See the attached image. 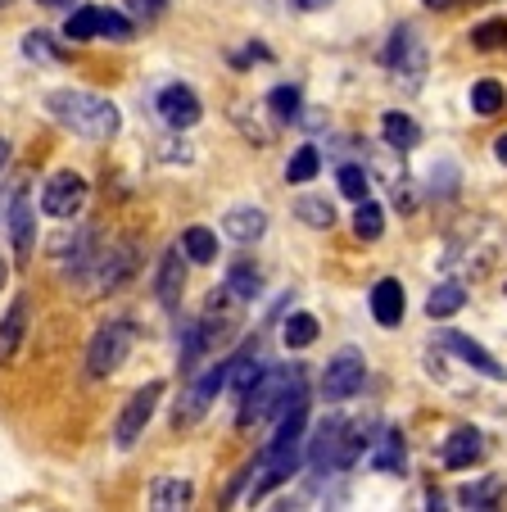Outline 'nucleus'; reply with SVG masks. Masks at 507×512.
<instances>
[{
  "label": "nucleus",
  "instance_id": "obj_26",
  "mask_svg": "<svg viewBox=\"0 0 507 512\" xmlns=\"http://www.w3.org/2000/svg\"><path fill=\"white\" fill-rule=\"evenodd\" d=\"M503 490H507L503 476H489V481H480V485H467V490L458 494V503H462V508H494Z\"/></svg>",
  "mask_w": 507,
  "mask_h": 512
},
{
  "label": "nucleus",
  "instance_id": "obj_36",
  "mask_svg": "<svg viewBox=\"0 0 507 512\" xmlns=\"http://www.w3.org/2000/svg\"><path fill=\"white\" fill-rule=\"evenodd\" d=\"M268 105H272V114H277L281 123H295L299 118V87H277L268 96Z\"/></svg>",
  "mask_w": 507,
  "mask_h": 512
},
{
  "label": "nucleus",
  "instance_id": "obj_44",
  "mask_svg": "<svg viewBox=\"0 0 507 512\" xmlns=\"http://www.w3.org/2000/svg\"><path fill=\"white\" fill-rule=\"evenodd\" d=\"M426 5H431V10H449L453 0H426Z\"/></svg>",
  "mask_w": 507,
  "mask_h": 512
},
{
  "label": "nucleus",
  "instance_id": "obj_13",
  "mask_svg": "<svg viewBox=\"0 0 507 512\" xmlns=\"http://www.w3.org/2000/svg\"><path fill=\"white\" fill-rule=\"evenodd\" d=\"M154 290H159V304H163V309H177V304H182V290H186V259H182V245L163 254L159 277H154Z\"/></svg>",
  "mask_w": 507,
  "mask_h": 512
},
{
  "label": "nucleus",
  "instance_id": "obj_5",
  "mask_svg": "<svg viewBox=\"0 0 507 512\" xmlns=\"http://www.w3.org/2000/svg\"><path fill=\"white\" fill-rule=\"evenodd\" d=\"M132 340H136L132 322H105L87 345V377L100 381V377H109V372L123 368L127 354H132Z\"/></svg>",
  "mask_w": 507,
  "mask_h": 512
},
{
  "label": "nucleus",
  "instance_id": "obj_10",
  "mask_svg": "<svg viewBox=\"0 0 507 512\" xmlns=\"http://www.w3.org/2000/svg\"><path fill=\"white\" fill-rule=\"evenodd\" d=\"M154 109H159V118L168 127H177V132H186V127H195L204 118L200 109V96H195L191 87H182V82H173V87H163L159 100H154Z\"/></svg>",
  "mask_w": 507,
  "mask_h": 512
},
{
  "label": "nucleus",
  "instance_id": "obj_22",
  "mask_svg": "<svg viewBox=\"0 0 507 512\" xmlns=\"http://www.w3.org/2000/svg\"><path fill=\"white\" fill-rule=\"evenodd\" d=\"M182 254L191 263H213L218 259V236H213L209 227H186L182 232Z\"/></svg>",
  "mask_w": 507,
  "mask_h": 512
},
{
  "label": "nucleus",
  "instance_id": "obj_41",
  "mask_svg": "<svg viewBox=\"0 0 507 512\" xmlns=\"http://www.w3.org/2000/svg\"><path fill=\"white\" fill-rule=\"evenodd\" d=\"M10 164V141H5V136H0V168Z\"/></svg>",
  "mask_w": 507,
  "mask_h": 512
},
{
  "label": "nucleus",
  "instance_id": "obj_35",
  "mask_svg": "<svg viewBox=\"0 0 507 512\" xmlns=\"http://www.w3.org/2000/svg\"><path fill=\"white\" fill-rule=\"evenodd\" d=\"M23 55L41 59V64H55V59H64V50H59L46 32H28V37H23Z\"/></svg>",
  "mask_w": 507,
  "mask_h": 512
},
{
  "label": "nucleus",
  "instance_id": "obj_34",
  "mask_svg": "<svg viewBox=\"0 0 507 512\" xmlns=\"http://www.w3.org/2000/svg\"><path fill=\"white\" fill-rule=\"evenodd\" d=\"M96 37H105V41H127V37H132V19H127V14H114V10H100Z\"/></svg>",
  "mask_w": 507,
  "mask_h": 512
},
{
  "label": "nucleus",
  "instance_id": "obj_33",
  "mask_svg": "<svg viewBox=\"0 0 507 512\" xmlns=\"http://www.w3.org/2000/svg\"><path fill=\"white\" fill-rule=\"evenodd\" d=\"M471 46H476V50L507 46V19H485L480 28H471Z\"/></svg>",
  "mask_w": 507,
  "mask_h": 512
},
{
  "label": "nucleus",
  "instance_id": "obj_4",
  "mask_svg": "<svg viewBox=\"0 0 507 512\" xmlns=\"http://www.w3.org/2000/svg\"><path fill=\"white\" fill-rule=\"evenodd\" d=\"M363 449H367L363 426H349L345 417H326V422L317 426V440H313V449H308V458H313L317 472H340V467H349Z\"/></svg>",
  "mask_w": 507,
  "mask_h": 512
},
{
  "label": "nucleus",
  "instance_id": "obj_27",
  "mask_svg": "<svg viewBox=\"0 0 507 512\" xmlns=\"http://www.w3.org/2000/svg\"><path fill=\"white\" fill-rule=\"evenodd\" d=\"M263 286L259 268H249V263H236V268L227 272V295H236V300H254Z\"/></svg>",
  "mask_w": 507,
  "mask_h": 512
},
{
  "label": "nucleus",
  "instance_id": "obj_23",
  "mask_svg": "<svg viewBox=\"0 0 507 512\" xmlns=\"http://www.w3.org/2000/svg\"><path fill=\"white\" fill-rule=\"evenodd\" d=\"M381 132H385V145H394V150H412V145H421V127L412 123L408 114H385Z\"/></svg>",
  "mask_w": 507,
  "mask_h": 512
},
{
  "label": "nucleus",
  "instance_id": "obj_43",
  "mask_svg": "<svg viewBox=\"0 0 507 512\" xmlns=\"http://www.w3.org/2000/svg\"><path fill=\"white\" fill-rule=\"evenodd\" d=\"M37 5H46V10H59V5H73V0H37Z\"/></svg>",
  "mask_w": 507,
  "mask_h": 512
},
{
  "label": "nucleus",
  "instance_id": "obj_45",
  "mask_svg": "<svg viewBox=\"0 0 507 512\" xmlns=\"http://www.w3.org/2000/svg\"><path fill=\"white\" fill-rule=\"evenodd\" d=\"M0 5H5V0H0Z\"/></svg>",
  "mask_w": 507,
  "mask_h": 512
},
{
  "label": "nucleus",
  "instance_id": "obj_9",
  "mask_svg": "<svg viewBox=\"0 0 507 512\" xmlns=\"http://www.w3.org/2000/svg\"><path fill=\"white\" fill-rule=\"evenodd\" d=\"M227 372H231V358H227V363H213V368L204 372V377L195 381V386L186 390L182 399H177V413H173V422H177V426H191L195 417H204V413H209V404H213V399H218V390L227 386Z\"/></svg>",
  "mask_w": 507,
  "mask_h": 512
},
{
  "label": "nucleus",
  "instance_id": "obj_37",
  "mask_svg": "<svg viewBox=\"0 0 507 512\" xmlns=\"http://www.w3.org/2000/svg\"><path fill=\"white\" fill-rule=\"evenodd\" d=\"M367 186H372V182H367L363 168H354V164L340 168V191H345L354 204H358V200H367Z\"/></svg>",
  "mask_w": 507,
  "mask_h": 512
},
{
  "label": "nucleus",
  "instance_id": "obj_31",
  "mask_svg": "<svg viewBox=\"0 0 507 512\" xmlns=\"http://www.w3.org/2000/svg\"><path fill=\"white\" fill-rule=\"evenodd\" d=\"M295 218H304L308 227H331L335 209H331V200H322V195H304V200L295 204Z\"/></svg>",
  "mask_w": 507,
  "mask_h": 512
},
{
  "label": "nucleus",
  "instance_id": "obj_7",
  "mask_svg": "<svg viewBox=\"0 0 507 512\" xmlns=\"http://www.w3.org/2000/svg\"><path fill=\"white\" fill-rule=\"evenodd\" d=\"M159 399H163V381H150V386H141L132 399H127V408L118 413V426H114L118 449H132L136 440H141L150 417H154V408H159Z\"/></svg>",
  "mask_w": 507,
  "mask_h": 512
},
{
  "label": "nucleus",
  "instance_id": "obj_16",
  "mask_svg": "<svg viewBox=\"0 0 507 512\" xmlns=\"http://www.w3.org/2000/svg\"><path fill=\"white\" fill-rule=\"evenodd\" d=\"M222 232H227L231 241H240V245H254L263 232H268V213L240 204V209H231L227 218H222Z\"/></svg>",
  "mask_w": 507,
  "mask_h": 512
},
{
  "label": "nucleus",
  "instance_id": "obj_39",
  "mask_svg": "<svg viewBox=\"0 0 507 512\" xmlns=\"http://www.w3.org/2000/svg\"><path fill=\"white\" fill-rule=\"evenodd\" d=\"M494 159H498V164H507V132L494 141Z\"/></svg>",
  "mask_w": 507,
  "mask_h": 512
},
{
  "label": "nucleus",
  "instance_id": "obj_32",
  "mask_svg": "<svg viewBox=\"0 0 507 512\" xmlns=\"http://www.w3.org/2000/svg\"><path fill=\"white\" fill-rule=\"evenodd\" d=\"M96 19H100V10H91V5L73 10V14H68V23H64V37L68 41H91V37H96Z\"/></svg>",
  "mask_w": 507,
  "mask_h": 512
},
{
  "label": "nucleus",
  "instance_id": "obj_12",
  "mask_svg": "<svg viewBox=\"0 0 507 512\" xmlns=\"http://www.w3.org/2000/svg\"><path fill=\"white\" fill-rule=\"evenodd\" d=\"M5 223H10V241H14V254H19L23 263L32 259V245H37V218H32V200H28V191H19L10 200V213H5Z\"/></svg>",
  "mask_w": 507,
  "mask_h": 512
},
{
  "label": "nucleus",
  "instance_id": "obj_21",
  "mask_svg": "<svg viewBox=\"0 0 507 512\" xmlns=\"http://www.w3.org/2000/svg\"><path fill=\"white\" fill-rule=\"evenodd\" d=\"M462 304H467V290H462L458 281H444V286H435L431 295H426V313H431V318H453Z\"/></svg>",
  "mask_w": 507,
  "mask_h": 512
},
{
  "label": "nucleus",
  "instance_id": "obj_24",
  "mask_svg": "<svg viewBox=\"0 0 507 512\" xmlns=\"http://www.w3.org/2000/svg\"><path fill=\"white\" fill-rule=\"evenodd\" d=\"M281 340H286V349H308L317 340V318L313 313H290L286 327H281Z\"/></svg>",
  "mask_w": 507,
  "mask_h": 512
},
{
  "label": "nucleus",
  "instance_id": "obj_18",
  "mask_svg": "<svg viewBox=\"0 0 507 512\" xmlns=\"http://www.w3.org/2000/svg\"><path fill=\"white\" fill-rule=\"evenodd\" d=\"M28 300H14V309L0 318V363H10L23 345V331H28Z\"/></svg>",
  "mask_w": 507,
  "mask_h": 512
},
{
  "label": "nucleus",
  "instance_id": "obj_25",
  "mask_svg": "<svg viewBox=\"0 0 507 512\" xmlns=\"http://www.w3.org/2000/svg\"><path fill=\"white\" fill-rule=\"evenodd\" d=\"M503 105H507V91L498 87L494 78H485V82H476V87H471V109H476L480 118H494Z\"/></svg>",
  "mask_w": 507,
  "mask_h": 512
},
{
  "label": "nucleus",
  "instance_id": "obj_28",
  "mask_svg": "<svg viewBox=\"0 0 507 512\" xmlns=\"http://www.w3.org/2000/svg\"><path fill=\"white\" fill-rule=\"evenodd\" d=\"M376 472H403V435L399 431H385L381 435V449L372 454Z\"/></svg>",
  "mask_w": 507,
  "mask_h": 512
},
{
  "label": "nucleus",
  "instance_id": "obj_11",
  "mask_svg": "<svg viewBox=\"0 0 507 512\" xmlns=\"http://www.w3.org/2000/svg\"><path fill=\"white\" fill-rule=\"evenodd\" d=\"M440 340H444V349H453V354H458L462 363H467V368H476L480 377H489V381H507V368L498 363L494 354H489L485 345H476L471 336H462V331H444Z\"/></svg>",
  "mask_w": 507,
  "mask_h": 512
},
{
  "label": "nucleus",
  "instance_id": "obj_15",
  "mask_svg": "<svg viewBox=\"0 0 507 512\" xmlns=\"http://www.w3.org/2000/svg\"><path fill=\"white\" fill-rule=\"evenodd\" d=\"M403 309H408V300H403V286H399V281H394V277L376 281V286H372V318L381 322V327H399Z\"/></svg>",
  "mask_w": 507,
  "mask_h": 512
},
{
  "label": "nucleus",
  "instance_id": "obj_30",
  "mask_svg": "<svg viewBox=\"0 0 507 512\" xmlns=\"http://www.w3.org/2000/svg\"><path fill=\"white\" fill-rule=\"evenodd\" d=\"M317 168H322V155H317V145H299L295 159L286 168V182H313Z\"/></svg>",
  "mask_w": 507,
  "mask_h": 512
},
{
  "label": "nucleus",
  "instance_id": "obj_20",
  "mask_svg": "<svg viewBox=\"0 0 507 512\" xmlns=\"http://www.w3.org/2000/svg\"><path fill=\"white\" fill-rule=\"evenodd\" d=\"M263 377V358H259V345H249V349H240L236 358H231V372H227V381L236 386V395H245L254 381Z\"/></svg>",
  "mask_w": 507,
  "mask_h": 512
},
{
  "label": "nucleus",
  "instance_id": "obj_29",
  "mask_svg": "<svg viewBox=\"0 0 507 512\" xmlns=\"http://www.w3.org/2000/svg\"><path fill=\"white\" fill-rule=\"evenodd\" d=\"M354 232L363 236V241H376V236L385 232V209H381V204H372V200H358Z\"/></svg>",
  "mask_w": 507,
  "mask_h": 512
},
{
  "label": "nucleus",
  "instance_id": "obj_38",
  "mask_svg": "<svg viewBox=\"0 0 507 512\" xmlns=\"http://www.w3.org/2000/svg\"><path fill=\"white\" fill-rule=\"evenodd\" d=\"M163 5H168V0H127V14H132V19H159L163 14Z\"/></svg>",
  "mask_w": 507,
  "mask_h": 512
},
{
  "label": "nucleus",
  "instance_id": "obj_6",
  "mask_svg": "<svg viewBox=\"0 0 507 512\" xmlns=\"http://www.w3.org/2000/svg\"><path fill=\"white\" fill-rule=\"evenodd\" d=\"M363 377H367V358H363V349H354V345H345L340 354L326 363V377H322V395L326 399H349V395H358L363 390Z\"/></svg>",
  "mask_w": 507,
  "mask_h": 512
},
{
  "label": "nucleus",
  "instance_id": "obj_8",
  "mask_svg": "<svg viewBox=\"0 0 507 512\" xmlns=\"http://www.w3.org/2000/svg\"><path fill=\"white\" fill-rule=\"evenodd\" d=\"M82 204H87V177L82 173H55L46 186H41V209L50 213V218H77L82 213Z\"/></svg>",
  "mask_w": 507,
  "mask_h": 512
},
{
  "label": "nucleus",
  "instance_id": "obj_19",
  "mask_svg": "<svg viewBox=\"0 0 507 512\" xmlns=\"http://www.w3.org/2000/svg\"><path fill=\"white\" fill-rule=\"evenodd\" d=\"M191 481H182V476H159V481L150 485V508L159 512H173V508H186L191 503Z\"/></svg>",
  "mask_w": 507,
  "mask_h": 512
},
{
  "label": "nucleus",
  "instance_id": "obj_40",
  "mask_svg": "<svg viewBox=\"0 0 507 512\" xmlns=\"http://www.w3.org/2000/svg\"><path fill=\"white\" fill-rule=\"evenodd\" d=\"M299 10H326V5H331V0H295Z\"/></svg>",
  "mask_w": 507,
  "mask_h": 512
},
{
  "label": "nucleus",
  "instance_id": "obj_17",
  "mask_svg": "<svg viewBox=\"0 0 507 512\" xmlns=\"http://www.w3.org/2000/svg\"><path fill=\"white\" fill-rule=\"evenodd\" d=\"M480 454H485V440H480L476 426H458L444 440V467H471Z\"/></svg>",
  "mask_w": 507,
  "mask_h": 512
},
{
  "label": "nucleus",
  "instance_id": "obj_42",
  "mask_svg": "<svg viewBox=\"0 0 507 512\" xmlns=\"http://www.w3.org/2000/svg\"><path fill=\"white\" fill-rule=\"evenodd\" d=\"M5 281H10V263L0 259V290H5Z\"/></svg>",
  "mask_w": 507,
  "mask_h": 512
},
{
  "label": "nucleus",
  "instance_id": "obj_1",
  "mask_svg": "<svg viewBox=\"0 0 507 512\" xmlns=\"http://www.w3.org/2000/svg\"><path fill=\"white\" fill-rule=\"evenodd\" d=\"M46 109H50V118H55L59 127H68L73 136H87V141H109V136L118 132L114 100L96 96V91H77V87L50 91Z\"/></svg>",
  "mask_w": 507,
  "mask_h": 512
},
{
  "label": "nucleus",
  "instance_id": "obj_14",
  "mask_svg": "<svg viewBox=\"0 0 507 512\" xmlns=\"http://www.w3.org/2000/svg\"><path fill=\"white\" fill-rule=\"evenodd\" d=\"M421 64H426V55H421V46H417V37H412V28H399V32L390 37V46H385V68L417 78Z\"/></svg>",
  "mask_w": 507,
  "mask_h": 512
},
{
  "label": "nucleus",
  "instance_id": "obj_2",
  "mask_svg": "<svg viewBox=\"0 0 507 512\" xmlns=\"http://www.w3.org/2000/svg\"><path fill=\"white\" fill-rule=\"evenodd\" d=\"M304 426H308V404L304 399H295V404L286 408V417H281L277 435H272L268 454H263V463L254 467V485H249V499H259L268 485H281L286 476H295L299 458H304Z\"/></svg>",
  "mask_w": 507,
  "mask_h": 512
},
{
  "label": "nucleus",
  "instance_id": "obj_3",
  "mask_svg": "<svg viewBox=\"0 0 507 512\" xmlns=\"http://www.w3.org/2000/svg\"><path fill=\"white\" fill-rule=\"evenodd\" d=\"M295 399H304V386H299V368H263V377L240 395V426L263 422L268 413H286Z\"/></svg>",
  "mask_w": 507,
  "mask_h": 512
}]
</instances>
